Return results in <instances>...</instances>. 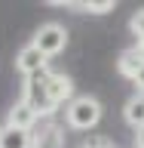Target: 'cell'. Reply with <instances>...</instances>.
<instances>
[{"label":"cell","instance_id":"obj_1","mask_svg":"<svg viewBox=\"0 0 144 148\" xmlns=\"http://www.w3.org/2000/svg\"><path fill=\"white\" fill-rule=\"evenodd\" d=\"M101 120V102L95 96H74L68 105H64V123L71 130H95Z\"/></svg>","mask_w":144,"mask_h":148},{"label":"cell","instance_id":"obj_2","mask_svg":"<svg viewBox=\"0 0 144 148\" xmlns=\"http://www.w3.org/2000/svg\"><path fill=\"white\" fill-rule=\"evenodd\" d=\"M31 43H34L46 59H52V56H58L64 46H68V31H64V25H58V22H46V25H40V31L34 34Z\"/></svg>","mask_w":144,"mask_h":148},{"label":"cell","instance_id":"obj_3","mask_svg":"<svg viewBox=\"0 0 144 148\" xmlns=\"http://www.w3.org/2000/svg\"><path fill=\"white\" fill-rule=\"evenodd\" d=\"M43 86H46V96H49V102L55 108H62V105H68L74 99V80L62 71H49L46 68L43 71Z\"/></svg>","mask_w":144,"mask_h":148},{"label":"cell","instance_id":"obj_4","mask_svg":"<svg viewBox=\"0 0 144 148\" xmlns=\"http://www.w3.org/2000/svg\"><path fill=\"white\" fill-rule=\"evenodd\" d=\"M34 148H64V127L55 120H43L31 130Z\"/></svg>","mask_w":144,"mask_h":148},{"label":"cell","instance_id":"obj_5","mask_svg":"<svg viewBox=\"0 0 144 148\" xmlns=\"http://www.w3.org/2000/svg\"><path fill=\"white\" fill-rule=\"evenodd\" d=\"M46 62H49V59H46L34 43H28V46H22L18 56H16V71L25 74V77H34V74L46 71Z\"/></svg>","mask_w":144,"mask_h":148},{"label":"cell","instance_id":"obj_6","mask_svg":"<svg viewBox=\"0 0 144 148\" xmlns=\"http://www.w3.org/2000/svg\"><path fill=\"white\" fill-rule=\"evenodd\" d=\"M37 123H40V117H37V111L31 108L25 99H18L16 105L9 108V114H6V127H16V130H28V133H31Z\"/></svg>","mask_w":144,"mask_h":148},{"label":"cell","instance_id":"obj_7","mask_svg":"<svg viewBox=\"0 0 144 148\" xmlns=\"http://www.w3.org/2000/svg\"><path fill=\"white\" fill-rule=\"evenodd\" d=\"M144 65V49L141 46H129V49H123L117 59V71L123 74V77H129V80H135V74L141 71Z\"/></svg>","mask_w":144,"mask_h":148},{"label":"cell","instance_id":"obj_8","mask_svg":"<svg viewBox=\"0 0 144 148\" xmlns=\"http://www.w3.org/2000/svg\"><path fill=\"white\" fill-rule=\"evenodd\" d=\"M0 148H34V139L28 130L0 127Z\"/></svg>","mask_w":144,"mask_h":148},{"label":"cell","instance_id":"obj_9","mask_svg":"<svg viewBox=\"0 0 144 148\" xmlns=\"http://www.w3.org/2000/svg\"><path fill=\"white\" fill-rule=\"evenodd\" d=\"M123 117H126L129 127H135V130L144 127V92H135V96L123 105Z\"/></svg>","mask_w":144,"mask_h":148},{"label":"cell","instance_id":"obj_10","mask_svg":"<svg viewBox=\"0 0 144 148\" xmlns=\"http://www.w3.org/2000/svg\"><path fill=\"white\" fill-rule=\"evenodd\" d=\"M58 6H68V9H77V12H92V16H104L117 6L114 0H95V3H86V0H68V3H58Z\"/></svg>","mask_w":144,"mask_h":148},{"label":"cell","instance_id":"obj_11","mask_svg":"<svg viewBox=\"0 0 144 148\" xmlns=\"http://www.w3.org/2000/svg\"><path fill=\"white\" fill-rule=\"evenodd\" d=\"M129 28H132V34H135V46H141V49H144V9H138L135 16H132Z\"/></svg>","mask_w":144,"mask_h":148},{"label":"cell","instance_id":"obj_12","mask_svg":"<svg viewBox=\"0 0 144 148\" xmlns=\"http://www.w3.org/2000/svg\"><path fill=\"white\" fill-rule=\"evenodd\" d=\"M83 148H114L110 142H104V139H92V142H86Z\"/></svg>","mask_w":144,"mask_h":148},{"label":"cell","instance_id":"obj_13","mask_svg":"<svg viewBox=\"0 0 144 148\" xmlns=\"http://www.w3.org/2000/svg\"><path fill=\"white\" fill-rule=\"evenodd\" d=\"M132 83H135V90H138V92H144V65H141V71L135 74V80H132Z\"/></svg>","mask_w":144,"mask_h":148},{"label":"cell","instance_id":"obj_14","mask_svg":"<svg viewBox=\"0 0 144 148\" xmlns=\"http://www.w3.org/2000/svg\"><path fill=\"white\" fill-rule=\"evenodd\" d=\"M135 148H144V127L135 130Z\"/></svg>","mask_w":144,"mask_h":148}]
</instances>
